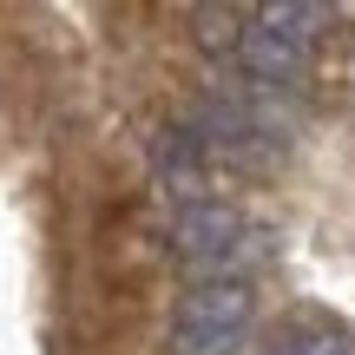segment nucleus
I'll list each match as a JSON object with an SVG mask.
<instances>
[{
	"mask_svg": "<svg viewBox=\"0 0 355 355\" xmlns=\"http://www.w3.org/2000/svg\"><path fill=\"white\" fill-rule=\"evenodd\" d=\"M165 250L171 263L191 270V283H211V277H243V270L263 257V237L250 230V217L224 198H198V204H178L171 224H165Z\"/></svg>",
	"mask_w": 355,
	"mask_h": 355,
	"instance_id": "1",
	"label": "nucleus"
},
{
	"mask_svg": "<svg viewBox=\"0 0 355 355\" xmlns=\"http://www.w3.org/2000/svg\"><path fill=\"white\" fill-rule=\"evenodd\" d=\"M191 132H198V145L211 152V165H277L283 145H290V132H283V119L270 112L257 92H204L198 105H191L184 119Z\"/></svg>",
	"mask_w": 355,
	"mask_h": 355,
	"instance_id": "2",
	"label": "nucleus"
},
{
	"mask_svg": "<svg viewBox=\"0 0 355 355\" xmlns=\"http://www.w3.org/2000/svg\"><path fill=\"white\" fill-rule=\"evenodd\" d=\"M257 322V290L250 277H211L184 283L171 309V355H243Z\"/></svg>",
	"mask_w": 355,
	"mask_h": 355,
	"instance_id": "3",
	"label": "nucleus"
},
{
	"mask_svg": "<svg viewBox=\"0 0 355 355\" xmlns=\"http://www.w3.org/2000/svg\"><path fill=\"white\" fill-rule=\"evenodd\" d=\"M224 66L257 92V99H263V92H283V86H296V79H303V46H290V40L263 33V26L243 13L237 40H230V53H224Z\"/></svg>",
	"mask_w": 355,
	"mask_h": 355,
	"instance_id": "4",
	"label": "nucleus"
},
{
	"mask_svg": "<svg viewBox=\"0 0 355 355\" xmlns=\"http://www.w3.org/2000/svg\"><path fill=\"white\" fill-rule=\"evenodd\" d=\"M152 171H158V184H165L178 204H198L204 198V178H211V152L198 145L191 125H171V132L152 139Z\"/></svg>",
	"mask_w": 355,
	"mask_h": 355,
	"instance_id": "5",
	"label": "nucleus"
},
{
	"mask_svg": "<svg viewBox=\"0 0 355 355\" xmlns=\"http://www.w3.org/2000/svg\"><path fill=\"white\" fill-rule=\"evenodd\" d=\"M250 20L263 26V33H277V40H290V46L309 53V40H316L322 20H329V7H309V0H270V7H257Z\"/></svg>",
	"mask_w": 355,
	"mask_h": 355,
	"instance_id": "6",
	"label": "nucleus"
},
{
	"mask_svg": "<svg viewBox=\"0 0 355 355\" xmlns=\"http://www.w3.org/2000/svg\"><path fill=\"white\" fill-rule=\"evenodd\" d=\"M263 355H355V343L343 329H329V322H290Z\"/></svg>",
	"mask_w": 355,
	"mask_h": 355,
	"instance_id": "7",
	"label": "nucleus"
}]
</instances>
